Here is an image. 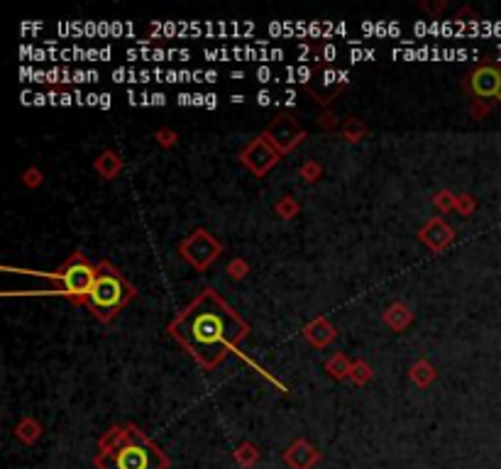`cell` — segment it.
Masks as SVG:
<instances>
[{
	"label": "cell",
	"mask_w": 501,
	"mask_h": 469,
	"mask_svg": "<svg viewBox=\"0 0 501 469\" xmlns=\"http://www.w3.org/2000/svg\"><path fill=\"white\" fill-rule=\"evenodd\" d=\"M174 330L191 345L199 348H218L223 340H232L240 335V323L232 318L230 311L220 306L218 301H213L211 296H206L204 301H199L186 318L179 325H174Z\"/></svg>",
	"instance_id": "1"
},
{
	"label": "cell",
	"mask_w": 501,
	"mask_h": 469,
	"mask_svg": "<svg viewBox=\"0 0 501 469\" xmlns=\"http://www.w3.org/2000/svg\"><path fill=\"white\" fill-rule=\"evenodd\" d=\"M130 289L125 286V281L120 279L113 271H95V279L88 289V301L95 311H115L122 303L130 298Z\"/></svg>",
	"instance_id": "2"
},
{
	"label": "cell",
	"mask_w": 501,
	"mask_h": 469,
	"mask_svg": "<svg viewBox=\"0 0 501 469\" xmlns=\"http://www.w3.org/2000/svg\"><path fill=\"white\" fill-rule=\"evenodd\" d=\"M57 279H61L64 291L66 293H88L90 284L95 279V271L83 262V259H73L61 274H54Z\"/></svg>",
	"instance_id": "3"
},
{
	"label": "cell",
	"mask_w": 501,
	"mask_h": 469,
	"mask_svg": "<svg viewBox=\"0 0 501 469\" xmlns=\"http://www.w3.org/2000/svg\"><path fill=\"white\" fill-rule=\"evenodd\" d=\"M316 460H318V452L303 440H298L296 445H291L289 450H286V465L291 469H311L316 465Z\"/></svg>",
	"instance_id": "4"
},
{
	"label": "cell",
	"mask_w": 501,
	"mask_h": 469,
	"mask_svg": "<svg viewBox=\"0 0 501 469\" xmlns=\"http://www.w3.org/2000/svg\"><path fill=\"white\" fill-rule=\"evenodd\" d=\"M118 469H149V452L140 445H125L118 452Z\"/></svg>",
	"instance_id": "5"
},
{
	"label": "cell",
	"mask_w": 501,
	"mask_h": 469,
	"mask_svg": "<svg viewBox=\"0 0 501 469\" xmlns=\"http://www.w3.org/2000/svg\"><path fill=\"white\" fill-rule=\"evenodd\" d=\"M269 135H274L271 140L279 142L281 149H289L294 142H298V137H301V127H296L289 117H284V120H279L274 127H271Z\"/></svg>",
	"instance_id": "6"
},
{
	"label": "cell",
	"mask_w": 501,
	"mask_h": 469,
	"mask_svg": "<svg viewBox=\"0 0 501 469\" xmlns=\"http://www.w3.org/2000/svg\"><path fill=\"white\" fill-rule=\"evenodd\" d=\"M499 83H501V78H499L497 71H492V69H482V71L474 76L472 86H474V93L489 95V93H494V90L499 88Z\"/></svg>",
	"instance_id": "7"
},
{
	"label": "cell",
	"mask_w": 501,
	"mask_h": 469,
	"mask_svg": "<svg viewBox=\"0 0 501 469\" xmlns=\"http://www.w3.org/2000/svg\"><path fill=\"white\" fill-rule=\"evenodd\" d=\"M247 152H249V154H257V159H249V162H247L249 167L254 169V172H264V169L271 164V159H276V154L271 152V149H266V147L262 145V142H257V145H252V147L247 149Z\"/></svg>",
	"instance_id": "8"
},
{
	"label": "cell",
	"mask_w": 501,
	"mask_h": 469,
	"mask_svg": "<svg viewBox=\"0 0 501 469\" xmlns=\"http://www.w3.org/2000/svg\"><path fill=\"white\" fill-rule=\"evenodd\" d=\"M113 81L115 83H135V81H140V71H132V69H115Z\"/></svg>",
	"instance_id": "9"
},
{
	"label": "cell",
	"mask_w": 501,
	"mask_h": 469,
	"mask_svg": "<svg viewBox=\"0 0 501 469\" xmlns=\"http://www.w3.org/2000/svg\"><path fill=\"white\" fill-rule=\"evenodd\" d=\"M254 76H257V81H259V83H266V81H271V78H274V81H276L274 71H271L269 66H259V69H257V73H254Z\"/></svg>",
	"instance_id": "10"
},
{
	"label": "cell",
	"mask_w": 501,
	"mask_h": 469,
	"mask_svg": "<svg viewBox=\"0 0 501 469\" xmlns=\"http://www.w3.org/2000/svg\"><path fill=\"white\" fill-rule=\"evenodd\" d=\"M335 81H340V71H325L323 73V86H333Z\"/></svg>",
	"instance_id": "11"
},
{
	"label": "cell",
	"mask_w": 501,
	"mask_h": 469,
	"mask_svg": "<svg viewBox=\"0 0 501 469\" xmlns=\"http://www.w3.org/2000/svg\"><path fill=\"white\" fill-rule=\"evenodd\" d=\"M266 59H269V61H281V59H284V49H279V47L266 49Z\"/></svg>",
	"instance_id": "12"
},
{
	"label": "cell",
	"mask_w": 501,
	"mask_h": 469,
	"mask_svg": "<svg viewBox=\"0 0 501 469\" xmlns=\"http://www.w3.org/2000/svg\"><path fill=\"white\" fill-rule=\"evenodd\" d=\"M311 69H308V66H298L296 69V78H298V81H308V78H311Z\"/></svg>",
	"instance_id": "13"
},
{
	"label": "cell",
	"mask_w": 501,
	"mask_h": 469,
	"mask_svg": "<svg viewBox=\"0 0 501 469\" xmlns=\"http://www.w3.org/2000/svg\"><path fill=\"white\" fill-rule=\"evenodd\" d=\"M257 103L259 105H269L271 103V93H269V90H259V93H257Z\"/></svg>",
	"instance_id": "14"
},
{
	"label": "cell",
	"mask_w": 501,
	"mask_h": 469,
	"mask_svg": "<svg viewBox=\"0 0 501 469\" xmlns=\"http://www.w3.org/2000/svg\"><path fill=\"white\" fill-rule=\"evenodd\" d=\"M149 103H152V105H164V103H167V95H164V93H152V95H149Z\"/></svg>",
	"instance_id": "15"
},
{
	"label": "cell",
	"mask_w": 501,
	"mask_h": 469,
	"mask_svg": "<svg viewBox=\"0 0 501 469\" xmlns=\"http://www.w3.org/2000/svg\"><path fill=\"white\" fill-rule=\"evenodd\" d=\"M218 105V95L216 93H206V108H216Z\"/></svg>",
	"instance_id": "16"
},
{
	"label": "cell",
	"mask_w": 501,
	"mask_h": 469,
	"mask_svg": "<svg viewBox=\"0 0 501 469\" xmlns=\"http://www.w3.org/2000/svg\"><path fill=\"white\" fill-rule=\"evenodd\" d=\"M365 59V49H353L350 52V61H362Z\"/></svg>",
	"instance_id": "17"
},
{
	"label": "cell",
	"mask_w": 501,
	"mask_h": 469,
	"mask_svg": "<svg viewBox=\"0 0 501 469\" xmlns=\"http://www.w3.org/2000/svg\"><path fill=\"white\" fill-rule=\"evenodd\" d=\"M335 57H338V49H335L333 44H328V47H325V59H328V61H333Z\"/></svg>",
	"instance_id": "18"
},
{
	"label": "cell",
	"mask_w": 501,
	"mask_h": 469,
	"mask_svg": "<svg viewBox=\"0 0 501 469\" xmlns=\"http://www.w3.org/2000/svg\"><path fill=\"white\" fill-rule=\"evenodd\" d=\"M413 32H415V35H428V25L415 23V25H413Z\"/></svg>",
	"instance_id": "19"
},
{
	"label": "cell",
	"mask_w": 501,
	"mask_h": 469,
	"mask_svg": "<svg viewBox=\"0 0 501 469\" xmlns=\"http://www.w3.org/2000/svg\"><path fill=\"white\" fill-rule=\"evenodd\" d=\"M179 103H181V105H189V103L194 105V95H189V93H181V95H179Z\"/></svg>",
	"instance_id": "20"
},
{
	"label": "cell",
	"mask_w": 501,
	"mask_h": 469,
	"mask_svg": "<svg viewBox=\"0 0 501 469\" xmlns=\"http://www.w3.org/2000/svg\"><path fill=\"white\" fill-rule=\"evenodd\" d=\"M110 57H113V49H110V47H103V49H100V61H108Z\"/></svg>",
	"instance_id": "21"
},
{
	"label": "cell",
	"mask_w": 501,
	"mask_h": 469,
	"mask_svg": "<svg viewBox=\"0 0 501 469\" xmlns=\"http://www.w3.org/2000/svg\"><path fill=\"white\" fill-rule=\"evenodd\" d=\"M98 105H100V108H110V95H108V93H100Z\"/></svg>",
	"instance_id": "22"
},
{
	"label": "cell",
	"mask_w": 501,
	"mask_h": 469,
	"mask_svg": "<svg viewBox=\"0 0 501 469\" xmlns=\"http://www.w3.org/2000/svg\"><path fill=\"white\" fill-rule=\"evenodd\" d=\"M98 100H100L98 93H88L86 95V105H98Z\"/></svg>",
	"instance_id": "23"
},
{
	"label": "cell",
	"mask_w": 501,
	"mask_h": 469,
	"mask_svg": "<svg viewBox=\"0 0 501 469\" xmlns=\"http://www.w3.org/2000/svg\"><path fill=\"white\" fill-rule=\"evenodd\" d=\"M47 98H49V95L37 93V95H35V105H45V103H49V100H47Z\"/></svg>",
	"instance_id": "24"
},
{
	"label": "cell",
	"mask_w": 501,
	"mask_h": 469,
	"mask_svg": "<svg viewBox=\"0 0 501 469\" xmlns=\"http://www.w3.org/2000/svg\"><path fill=\"white\" fill-rule=\"evenodd\" d=\"M206 81L208 83H216L218 81V73L216 71H206Z\"/></svg>",
	"instance_id": "25"
},
{
	"label": "cell",
	"mask_w": 501,
	"mask_h": 469,
	"mask_svg": "<svg viewBox=\"0 0 501 469\" xmlns=\"http://www.w3.org/2000/svg\"><path fill=\"white\" fill-rule=\"evenodd\" d=\"M232 103H242V100H244V95H232Z\"/></svg>",
	"instance_id": "26"
}]
</instances>
